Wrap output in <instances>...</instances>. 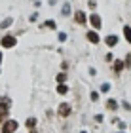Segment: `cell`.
I'll use <instances>...</instances> for the list:
<instances>
[{
	"mask_svg": "<svg viewBox=\"0 0 131 133\" xmlns=\"http://www.w3.org/2000/svg\"><path fill=\"white\" fill-rule=\"evenodd\" d=\"M97 99H99V95H97V93L93 91V93H91V101H97Z\"/></svg>",
	"mask_w": 131,
	"mask_h": 133,
	"instance_id": "22",
	"label": "cell"
},
{
	"mask_svg": "<svg viewBox=\"0 0 131 133\" xmlns=\"http://www.w3.org/2000/svg\"><path fill=\"white\" fill-rule=\"evenodd\" d=\"M15 36H4V38H2V46L4 48H13L15 46Z\"/></svg>",
	"mask_w": 131,
	"mask_h": 133,
	"instance_id": "2",
	"label": "cell"
},
{
	"mask_svg": "<svg viewBox=\"0 0 131 133\" xmlns=\"http://www.w3.org/2000/svg\"><path fill=\"white\" fill-rule=\"evenodd\" d=\"M11 23H13V19H11V17H8V19H4L2 23H0V27H2V29H6V27H10Z\"/></svg>",
	"mask_w": 131,
	"mask_h": 133,
	"instance_id": "11",
	"label": "cell"
},
{
	"mask_svg": "<svg viewBox=\"0 0 131 133\" xmlns=\"http://www.w3.org/2000/svg\"><path fill=\"white\" fill-rule=\"evenodd\" d=\"M126 125H127L126 122H118V128H120V129H126Z\"/></svg>",
	"mask_w": 131,
	"mask_h": 133,
	"instance_id": "18",
	"label": "cell"
},
{
	"mask_svg": "<svg viewBox=\"0 0 131 133\" xmlns=\"http://www.w3.org/2000/svg\"><path fill=\"white\" fill-rule=\"evenodd\" d=\"M76 23H86V15H84V11H76Z\"/></svg>",
	"mask_w": 131,
	"mask_h": 133,
	"instance_id": "7",
	"label": "cell"
},
{
	"mask_svg": "<svg viewBox=\"0 0 131 133\" xmlns=\"http://www.w3.org/2000/svg\"><path fill=\"white\" fill-rule=\"evenodd\" d=\"M110 89V84H103V86H101V91H108Z\"/></svg>",
	"mask_w": 131,
	"mask_h": 133,
	"instance_id": "15",
	"label": "cell"
},
{
	"mask_svg": "<svg viewBox=\"0 0 131 133\" xmlns=\"http://www.w3.org/2000/svg\"><path fill=\"white\" fill-rule=\"evenodd\" d=\"M67 91H68V88H67V86H65V84H61V86H59V88H57V93H59V95H65V93H67Z\"/></svg>",
	"mask_w": 131,
	"mask_h": 133,
	"instance_id": "10",
	"label": "cell"
},
{
	"mask_svg": "<svg viewBox=\"0 0 131 133\" xmlns=\"http://www.w3.org/2000/svg\"><path fill=\"white\" fill-rule=\"evenodd\" d=\"M27 125H29V128L32 129L34 125H36V120H34V118H29V120H27Z\"/></svg>",
	"mask_w": 131,
	"mask_h": 133,
	"instance_id": "12",
	"label": "cell"
},
{
	"mask_svg": "<svg viewBox=\"0 0 131 133\" xmlns=\"http://www.w3.org/2000/svg\"><path fill=\"white\" fill-rule=\"evenodd\" d=\"M82 133H86V131H82Z\"/></svg>",
	"mask_w": 131,
	"mask_h": 133,
	"instance_id": "24",
	"label": "cell"
},
{
	"mask_svg": "<svg viewBox=\"0 0 131 133\" xmlns=\"http://www.w3.org/2000/svg\"><path fill=\"white\" fill-rule=\"evenodd\" d=\"M68 14H70V6L65 4V6H63V15H68Z\"/></svg>",
	"mask_w": 131,
	"mask_h": 133,
	"instance_id": "13",
	"label": "cell"
},
{
	"mask_svg": "<svg viewBox=\"0 0 131 133\" xmlns=\"http://www.w3.org/2000/svg\"><path fill=\"white\" fill-rule=\"evenodd\" d=\"M89 21H91V25H93L95 29H101V17H99L97 14H93L91 17H89Z\"/></svg>",
	"mask_w": 131,
	"mask_h": 133,
	"instance_id": "3",
	"label": "cell"
},
{
	"mask_svg": "<svg viewBox=\"0 0 131 133\" xmlns=\"http://www.w3.org/2000/svg\"><path fill=\"white\" fill-rule=\"evenodd\" d=\"M114 69H116V70H122V61H116V65H114Z\"/></svg>",
	"mask_w": 131,
	"mask_h": 133,
	"instance_id": "17",
	"label": "cell"
},
{
	"mask_svg": "<svg viewBox=\"0 0 131 133\" xmlns=\"http://www.w3.org/2000/svg\"><path fill=\"white\" fill-rule=\"evenodd\" d=\"M46 27H51V29H55V21H46Z\"/></svg>",
	"mask_w": 131,
	"mask_h": 133,
	"instance_id": "16",
	"label": "cell"
},
{
	"mask_svg": "<svg viewBox=\"0 0 131 133\" xmlns=\"http://www.w3.org/2000/svg\"><path fill=\"white\" fill-rule=\"evenodd\" d=\"M59 114H61V116H68L70 114V107L67 105V103H63V105L59 107Z\"/></svg>",
	"mask_w": 131,
	"mask_h": 133,
	"instance_id": "4",
	"label": "cell"
},
{
	"mask_svg": "<svg viewBox=\"0 0 131 133\" xmlns=\"http://www.w3.org/2000/svg\"><path fill=\"white\" fill-rule=\"evenodd\" d=\"M0 61H2V53H0Z\"/></svg>",
	"mask_w": 131,
	"mask_h": 133,
	"instance_id": "23",
	"label": "cell"
},
{
	"mask_svg": "<svg viewBox=\"0 0 131 133\" xmlns=\"http://www.w3.org/2000/svg\"><path fill=\"white\" fill-rule=\"evenodd\" d=\"M59 40H61V42H65V40H67V34H65V32H61V34H59Z\"/></svg>",
	"mask_w": 131,
	"mask_h": 133,
	"instance_id": "20",
	"label": "cell"
},
{
	"mask_svg": "<svg viewBox=\"0 0 131 133\" xmlns=\"http://www.w3.org/2000/svg\"><path fill=\"white\" fill-rule=\"evenodd\" d=\"M106 107H108L110 110H116V108H118V103H116L114 99H108V101H106Z\"/></svg>",
	"mask_w": 131,
	"mask_h": 133,
	"instance_id": "8",
	"label": "cell"
},
{
	"mask_svg": "<svg viewBox=\"0 0 131 133\" xmlns=\"http://www.w3.org/2000/svg\"><path fill=\"white\" fill-rule=\"evenodd\" d=\"M126 65H127V66H131V53H129V55L126 57Z\"/></svg>",
	"mask_w": 131,
	"mask_h": 133,
	"instance_id": "19",
	"label": "cell"
},
{
	"mask_svg": "<svg viewBox=\"0 0 131 133\" xmlns=\"http://www.w3.org/2000/svg\"><path fill=\"white\" fill-rule=\"evenodd\" d=\"M105 42H106V46H110V48H112V46H116V44H118V38L110 34V36H106V40H105Z\"/></svg>",
	"mask_w": 131,
	"mask_h": 133,
	"instance_id": "6",
	"label": "cell"
},
{
	"mask_svg": "<svg viewBox=\"0 0 131 133\" xmlns=\"http://www.w3.org/2000/svg\"><path fill=\"white\" fill-rule=\"evenodd\" d=\"M120 133H123V131H120Z\"/></svg>",
	"mask_w": 131,
	"mask_h": 133,
	"instance_id": "25",
	"label": "cell"
},
{
	"mask_svg": "<svg viewBox=\"0 0 131 133\" xmlns=\"http://www.w3.org/2000/svg\"><path fill=\"white\" fill-rule=\"evenodd\" d=\"M65 80H67V76H65V74H63V72H61V74H59V76H57V82H61V84H63Z\"/></svg>",
	"mask_w": 131,
	"mask_h": 133,
	"instance_id": "14",
	"label": "cell"
},
{
	"mask_svg": "<svg viewBox=\"0 0 131 133\" xmlns=\"http://www.w3.org/2000/svg\"><path fill=\"white\" fill-rule=\"evenodd\" d=\"M123 34H126V40L131 44V27H123Z\"/></svg>",
	"mask_w": 131,
	"mask_h": 133,
	"instance_id": "9",
	"label": "cell"
},
{
	"mask_svg": "<svg viewBox=\"0 0 131 133\" xmlns=\"http://www.w3.org/2000/svg\"><path fill=\"white\" fill-rule=\"evenodd\" d=\"M123 108H126V110H131V105H129V103L126 101V103H123Z\"/></svg>",
	"mask_w": 131,
	"mask_h": 133,
	"instance_id": "21",
	"label": "cell"
},
{
	"mask_svg": "<svg viewBox=\"0 0 131 133\" xmlns=\"http://www.w3.org/2000/svg\"><path fill=\"white\" fill-rule=\"evenodd\" d=\"M15 129H17L15 120H8V122H4V125H2V133H13Z\"/></svg>",
	"mask_w": 131,
	"mask_h": 133,
	"instance_id": "1",
	"label": "cell"
},
{
	"mask_svg": "<svg viewBox=\"0 0 131 133\" xmlns=\"http://www.w3.org/2000/svg\"><path fill=\"white\" fill-rule=\"evenodd\" d=\"M87 40L91 42V44H99V34L95 32V31H91V32H87Z\"/></svg>",
	"mask_w": 131,
	"mask_h": 133,
	"instance_id": "5",
	"label": "cell"
}]
</instances>
